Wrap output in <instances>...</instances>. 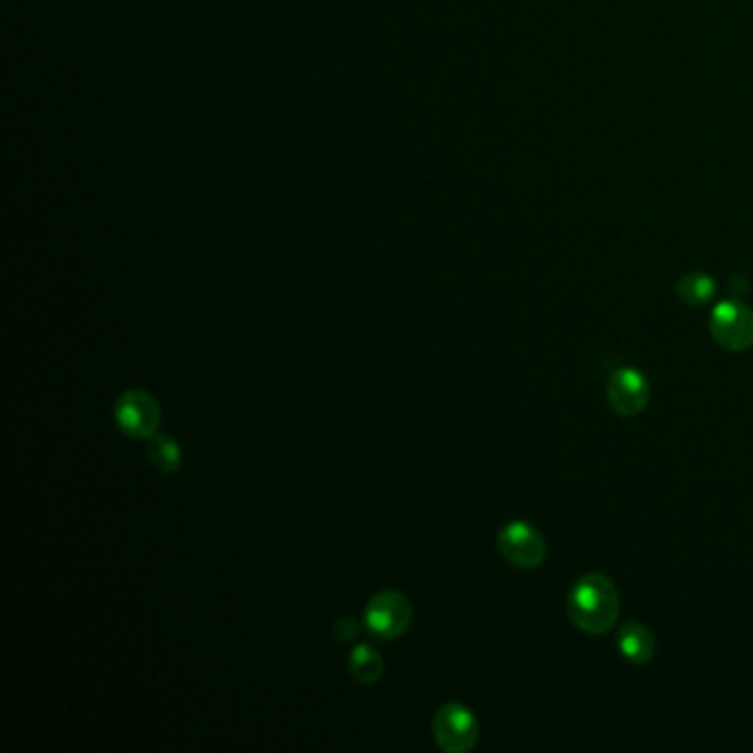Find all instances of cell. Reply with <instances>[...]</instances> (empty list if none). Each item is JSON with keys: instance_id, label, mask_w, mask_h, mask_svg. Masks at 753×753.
Instances as JSON below:
<instances>
[{"instance_id": "obj_1", "label": "cell", "mask_w": 753, "mask_h": 753, "mask_svg": "<svg viewBox=\"0 0 753 753\" xmlns=\"http://www.w3.org/2000/svg\"><path fill=\"white\" fill-rule=\"evenodd\" d=\"M570 621L586 634H605L619 619V592L614 584L601 575H584L568 597Z\"/></svg>"}, {"instance_id": "obj_2", "label": "cell", "mask_w": 753, "mask_h": 753, "mask_svg": "<svg viewBox=\"0 0 753 753\" xmlns=\"http://www.w3.org/2000/svg\"><path fill=\"white\" fill-rule=\"evenodd\" d=\"M709 334L727 352L753 348V309L740 301H722L709 316Z\"/></svg>"}, {"instance_id": "obj_3", "label": "cell", "mask_w": 753, "mask_h": 753, "mask_svg": "<svg viewBox=\"0 0 753 753\" xmlns=\"http://www.w3.org/2000/svg\"><path fill=\"white\" fill-rule=\"evenodd\" d=\"M411 603L398 590H383L365 605V625L380 640L402 636L411 625Z\"/></svg>"}, {"instance_id": "obj_4", "label": "cell", "mask_w": 753, "mask_h": 753, "mask_svg": "<svg viewBox=\"0 0 753 753\" xmlns=\"http://www.w3.org/2000/svg\"><path fill=\"white\" fill-rule=\"evenodd\" d=\"M116 422L120 432L133 440H149L157 434V426L162 422V409L157 400L142 389L125 391L116 400Z\"/></svg>"}, {"instance_id": "obj_5", "label": "cell", "mask_w": 753, "mask_h": 753, "mask_svg": "<svg viewBox=\"0 0 753 753\" xmlns=\"http://www.w3.org/2000/svg\"><path fill=\"white\" fill-rule=\"evenodd\" d=\"M434 738L447 753H467L478 744L480 725L475 714L462 703H449L434 718Z\"/></svg>"}, {"instance_id": "obj_6", "label": "cell", "mask_w": 753, "mask_h": 753, "mask_svg": "<svg viewBox=\"0 0 753 753\" xmlns=\"http://www.w3.org/2000/svg\"><path fill=\"white\" fill-rule=\"evenodd\" d=\"M497 546L502 557L521 570H532L546 560L544 537L526 521L506 523L497 534Z\"/></svg>"}, {"instance_id": "obj_7", "label": "cell", "mask_w": 753, "mask_h": 753, "mask_svg": "<svg viewBox=\"0 0 753 753\" xmlns=\"http://www.w3.org/2000/svg\"><path fill=\"white\" fill-rule=\"evenodd\" d=\"M605 396H608V404L612 407L616 415L632 417L648 407L650 385H648V378H645L640 372L623 367L610 376Z\"/></svg>"}, {"instance_id": "obj_8", "label": "cell", "mask_w": 753, "mask_h": 753, "mask_svg": "<svg viewBox=\"0 0 753 753\" xmlns=\"http://www.w3.org/2000/svg\"><path fill=\"white\" fill-rule=\"evenodd\" d=\"M616 645H619V652L623 655V659H627L634 666L650 663L655 659V652H657L655 634L636 621H630L619 630Z\"/></svg>"}, {"instance_id": "obj_9", "label": "cell", "mask_w": 753, "mask_h": 753, "mask_svg": "<svg viewBox=\"0 0 753 753\" xmlns=\"http://www.w3.org/2000/svg\"><path fill=\"white\" fill-rule=\"evenodd\" d=\"M350 672L352 676L363 683V685H374L380 681L385 672V661L378 650H374L372 645H358L350 652Z\"/></svg>"}, {"instance_id": "obj_10", "label": "cell", "mask_w": 753, "mask_h": 753, "mask_svg": "<svg viewBox=\"0 0 753 753\" xmlns=\"http://www.w3.org/2000/svg\"><path fill=\"white\" fill-rule=\"evenodd\" d=\"M146 458L160 473H175L181 467V447L166 434H155L149 438Z\"/></svg>"}, {"instance_id": "obj_11", "label": "cell", "mask_w": 753, "mask_h": 753, "mask_svg": "<svg viewBox=\"0 0 753 753\" xmlns=\"http://www.w3.org/2000/svg\"><path fill=\"white\" fill-rule=\"evenodd\" d=\"M676 294L679 298L690 305V307H701L705 303H709L716 294V281L709 274L703 272H692L685 274L679 283H676Z\"/></svg>"}, {"instance_id": "obj_12", "label": "cell", "mask_w": 753, "mask_h": 753, "mask_svg": "<svg viewBox=\"0 0 753 753\" xmlns=\"http://www.w3.org/2000/svg\"><path fill=\"white\" fill-rule=\"evenodd\" d=\"M358 632H361L358 623H356L354 619H350V616H343V619H339V621L334 623V636H337L339 640H343V643L354 640V638L358 636Z\"/></svg>"}]
</instances>
